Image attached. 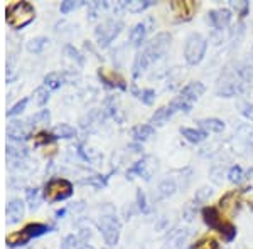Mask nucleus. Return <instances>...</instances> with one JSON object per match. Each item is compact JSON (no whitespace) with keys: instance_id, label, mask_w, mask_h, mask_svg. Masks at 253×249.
I'll return each instance as SVG.
<instances>
[{"instance_id":"nucleus-31","label":"nucleus","mask_w":253,"mask_h":249,"mask_svg":"<svg viewBox=\"0 0 253 249\" xmlns=\"http://www.w3.org/2000/svg\"><path fill=\"white\" fill-rule=\"evenodd\" d=\"M211 175H213V180L216 183H221L223 182V167H219V169H214L213 172H211Z\"/></svg>"},{"instance_id":"nucleus-8","label":"nucleus","mask_w":253,"mask_h":249,"mask_svg":"<svg viewBox=\"0 0 253 249\" xmlns=\"http://www.w3.org/2000/svg\"><path fill=\"white\" fill-rule=\"evenodd\" d=\"M208 22H210L216 31H224L231 22V12L228 9L211 10L210 14H208Z\"/></svg>"},{"instance_id":"nucleus-23","label":"nucleus","mask_w":253,"mask_h":249,"mask_svg":"<svg viewBox=\"0 0 253 249\" xmlns=\"http://www.w3.org/2000/svg\"><path fill=\"white\" fill-rule=\"evenodd\" d=\"M150 5H154L152 0H145V2H130V3H126V9L130 12H142V10L149 9Z\"/></svg>"},{"instance_id":"nucleus-10","label":"nucleus","mask_w":253,"mask_h":249,"mask_svg":"<svg viewBox=\"0 0 253 249\" xmlns=\"http://www.w3.org/2000/svg\"><path fill=\"white\" fill-rule=\"evenodd\" d=\"M122 29V24L120 22H108L105 24L103 27H100V31H98V39H100L101 44H108L110 40H112L115 36L120 32Z\"/></svg>"},{"instance_id":"nucleus-16","label":"nucleus","mask_w":253,"mask_h":249,"mask_svg":"<svg viewBox=\"0 0 253 249\" xmlns=\"http://www.w3.org/2000/svg\"><path fill=\"white\" fill-rule=\"evenodd\" d=\"M172 10L179 17L189 19L194 12V3L193 2H172Z\"/></svg>"},{"instance_id":"nucleus-20","label":"nucleus","mask_w":253,"mask_h":249,"mask_svg":"<svg viewBox=\"0 0 253 249\" xmlns=\"http://www.w3.org/2000/svg\"><path fill=\"white\" fill-rule=\"evenodd\" d=\"M203 215H205V220H206L208 224H210L211 227H219V229L223 227L221 219H219V214L214 209H205Z\"/></svg>"},{"instance_id":"nucleus-19","label":"nucleus","mask_w":253,"mask_h":249,"mask_svg":"<svg viewBox=\"0 0 253 249\" xmlns=\"http://www.w3.org/2000/svg\"><path fill=\"white\" fill-rule=\"evenodd\" d=\"M154 135V128L150 125H140L137 128H133V137L138 142H144L147 138H150Z\"/></svg>"},{"instance_id":"nucleus-12","label":"nucleus","mask_w":253,"mask_h":249,"mask_svg":"<svg viewBox=\"0 0 253 249\" xmlns=\"http://www.w3.org/2000/svg\"><path fill=\"white\" fill-rule=\"evenodd\" d=\"M152 22V20H147V22H138L135 27H133L132 31H130V40H132L135 46H138V44L144 42L147 32H149V24Z\"/></svg>"},{"instance_id":"nucleus-11","label":"nucleus","mask_w":253,"mask_h":249,"mask_svg":"<svg viewBox=\"0 0 253 249\" xmlns=\"http://www.w3.org/2000/svg\"><path fill=\"white\" fill-rule=\"evenodd\" d=\"M236 140L242 143L245 148H253V126L252 125H240L236 128Z\"/></svg>"},{"instance_id":"nucleus-30","label":"nucleus","mask_w":253,"mask_h":249,"mask_svg":"<svg viewBox=\"0 0 253 249\" xmlns=\"http://www.w3.org/2000/svg\"><path fill=\"white\" fill-rule=\"evenodd\" d=\"M242 113L248 118V120L253 121V105H250V103L242 105Z\"/></svg>"},{"instance_id":"nucleus-6","label":"nucleus","mask_w":253,"mask_h":249,"mask_svg":"<svg viewBox=\"0 0 253 249\" xmlns=\"http://www.w3.org/2000/svg\"><path fill=\"white\" fill-rule=\"evenodd\" d=\"M206 39L201 34H191L184 44V58L187 64L196 66V64L201 63L206 54Z\"/></svg>"},{"instance_id":"nucleus-7","label":"nucleus","mask_w":253,"mask_h":249,"mask_svg":"<svg viewBox=\"0 0 253 249\" xmlns=\"http://www.w3.org/2000/svg\"><path fill=\"white\" fill-rule=\"evenodd\" d=\"M73 192L71 182H68L66 178H54L44 187V197L47 201H63L68 199Z\"/></svg>"},{"instance_id":"nucleus-18","label":"nucleus","mask_w":253,"mask_h":249,"mask_svg":"<svg viewBox=\"0 0 253 249\" xmlns=\"http://www.w3.org/2000/svg\"><path fill=\"white\" fill-rule=\"evenodd\" d=\"M181 133L184 135V137L191 142V143H201V142L206 138L205 132H201V130H194V128H182Z\"/></svg>"},{"instance_id":"nucleus-29","label":"nucleus","mask_w":253,"mask_h":249,"mask_svg":"<svg viewBox=\"0 0 253 249\" xmlns=\"http://www.w3.org/2000/svg\"><path fill=\"white\" fill-rule=\"evenodd\" d=\"M231 7H233L236 12H240L242 15H245L248 10V2H231Z\"/></svg>"},{"instance_id":"nucleus-5","label":"nucleus","mask_w":253,"mask_h":249,"mask_svg":"<svg viewBox=\"0 0 253 249\" xmlns=\"http://www.w3.org/2000/svg\"><path fill=\"white\" fill-rule=\"evenodd\" d=\"M203 93H205V86H203L201 83H191L182 89L181 95L177 98H174L170 106H172L175 111H177V109H181V111H191L193 105L199 100V96H201Z\"/></svg>"},{"instance_id":"nucleus-9","label":"nucleus","mask_w":253,"mask_h":249,"mask_svg":"<svg viewBox=\"0 0 253 249\" xmlns=\"http://www.w3.org/2000/svg\"><path fill=\"white\" fill-rule=\"evenodd\" d=\"M118 222L115 217H103L101 220V231L105 234V239L108 241L110 244H115L118 239Z\"/></svg>"},{"instance_id":"nucleus-17","label":"nucleus","mask_w":253,"mask_h":249,"mask_svg":"<svg viewBox=\"0 0 253 249\" xmlns=\"http://www.w3.org/2000/svg\"><path fill=\"white\" fill-rule=\"evenodd\" d=\"M100 77H101V79H103L107 84H110V86L125 88L124 79H122V77L118 76L117 72H113V71H108V69H101V71H100Z\"/></svg>"},{"instance_id":"nucleus-32","label":"nucleus","mask_w":253,"mask_h":249,"mask_svg":"<svg viewBox=\"0 0 253 249\" xmlns=\"http://www.w3.org/2000/svg\"><path fill=\"white\" fill-rule=\"evenodd\" d=\"M137 199H138V207H140L142 211H147V206H145V195L142 194V192H138V194H137Z\"/></svg>"},{"instance_id":"nucleus-27","label":"nucleus","mask_w":253,"mask_h":249,"mask_svg":"<svg viewBox=\"0 0 253 249\" xmlns=\"http://www.w3.org/2000/svg\"><path fill=\"white\" fill-rule=\"evenodd\" d=\"M56 135L64 137V138H69V137H73V135H75V130H73L71 126H68V125H61V126L56 128Z\"/></svg>"},{"instance_id":"nucleus-25","label":"nucleus","mask_w":253,"mask_h":249,"mask_svg":"<svg viewBox=\"0 0 253 249\" xmlns=\"http://www.w3.org/2000/svg\"><path fill=\"white\" fill-rule=\"evenodd\" d=\"M228 178H230L233 183H238V182H242L243 180V170L240 169V167H231L230 169V172H228Z\"/></svg>"},{"instance_id":"nucleus-4","label":"nucleus","mask_w":253,"mask_h":249,"mask_svg":"<svg viewBox=\"0 0 253 249\" xmlns=\"http://www.w3.org/2000/svg\"><path fill=\"white\" fill-rule=\"evenodd\" d=\"M47 231H49V227L46 224L29 222V224H26L22 229L10 232V234L5 238V241L9 246H22V244H26L27 241H31L32 238H38V236L44 234V232H47Z\"/></svg>"},{"instance_id":"nucleus-33","label":"nucleus","mask_w":253,"mask_h":249,"mask_svg":"<svg viewBox=\"0 0 253 249\" xmlns=\"http://www.w3.org/2000/svg\"><path fill=\"white\" fill-rule=\"evenodd\" d=\"M75 7H76L75 2H64L63 5H61V10H63V12H69L71 9H75Z\"/></svg>"},{"instance_id":"nucleus-2","label":"nucleus","mask_w":253,"mask_h":249,"mask_svg":"<svg viewBox=\"0 0 253 249\" xmlns=\"http://www.w3.org/2000/svg\"><path fill=\"white\" fill-rule=\"evenodd\" d=\"M245 86V79L242 77L238 71V66L233 64V66H226L223 69L221 76H219L218 79V88H216V91H218L219 96H235L238 95L240 91L243 89Z\"/></svg>"},{"instance_id":"nucleus-24","label":"nucleus","mask_w":253,"mask_h":249,"mask_svg":"<svg viewBox=\"0 0 253 249\" xmlns=\"http://www.w3.org/2000/svg\"><path fill=\"white\" fill-rule=\"evenodd\" d=\"M193 249H218V244L213 238H206V239H201L199 243L194 244Z\"/></svg>"},{"instance_id":"nucleus-14","label":"nucleus","mask_w":253,"mask_h":249,"mask_svg":"<svg viewBox=\"0 0 253 249\" xmlns=\"http://www.w3.org/2000/svg\"><path fill=\"white\" fill-rule=\"evenodd\" d=\"M177 190V185H175L174 178H166L159 183V189H157V197L159 199H167L170 195H174V192Z\"/></svg>"},{"instance_id":"nucleus-3","label":"nucleus","mask_w":253,"mask_h":249,"mask_svg":"<svg viewBox=\"0 0 253 249\" xmlns=\"http://www.w3.org/2000/svg\"><path fill=\"white\" fill-rule=\"evenodd\" d=\"M7 14V24L14 29L27 26L32 19L36 17V10L29 2H12L5 9Z\"/></svg>"},{"instance_id":"nucleus-1","label":"nucleus","mask_w":253,"mask_h":249,"mask_svg":"<svg viewBox=\"0 0 253 249\" xmlns=\"http://www.w3.org/2000/svg\"><path fill=\"white\" fill-rule=\"evenodd\" d=\"M169 42H170V36L169 34H166V32L157 34L156 37H154L144 49H142L140 54L137 56L135 66H133V74L138 76L142 71H145L150 64L161 59L162 56L166 54L167 47H169Z\"/></svg>"},{"instance_id":"nucleus-28","label":"nucleus","mask_w":253,"mask_h":249,"mask_svg":"<svg viewBox=\"0 0 253 249\" xmlns=\"http://www.w3.org/2000/svg\"><path fill=\"white\" fill-rule=\"evenodd\" d=\"M51 140H52L51 135H47V133H44V132H41V133H38V135L34 137V142H36L38 145H39V143H49Z\"/></svg>"},{"instance_id":"nucleus-26","label":"nucleus","mask_w":253,"mask_h":249,"mask_svg":"<svg viewBox=\"0 0 253 249\" xmlns=\"http://www.w3.org/2000/svg\"><path fill=\"white\" fill-rule=\"evenodd\" d=\"M140 100L144 101L145 105H152L154 100H156V91H152V89H144V91L140 93Z\"/></svg>"},{"instance_id":"nucleus-21","label":"nucleus","mask_w":253,"mask_h":249,"mask_svg":"<svg viewBox=\"0 0 253 249\" xmlns=\"http://www.w3.org/2000/svg\"><path fill=\"white\" fill-rule=\"evenodd\" d=\"M149 162H150V158H144V160H142V162H138L137 165L133 167V170H132V172L140 174L142 177H144V178H147V180H149V178H150V174H152V172H150V170H149V165H152V163H149Z\"/></svg>"},{"instance_id":"nucleus-15","label":"nucleus","mask_w":253,"mask_h":249,"mask_svg":"<svg viewBox=\"0 0 253 249\" xmlns=\"http://www.w3.org/2000/svg\"><path fill=\"white\" fill-rule=\"evenodd\" d=\"M175 113V109L172 106H162V108H159L156 113L152 115V123L154 125H164L167 120H169L170 116H172Z\"/></svg>"},{"instance_id":"nucleus-22","label":"nucleus","mask_w":253,"mask_h":249,"mask_svg":"<svg viewBox=\"0 0 253 249\" xmlns=\"http://www.w3.org/2000/svg\"><path fill=\"white\" fill-rule=\"evenodd\" d=\"M211 194H213V190H211L210 187H203V189L196 190V195H194V206H198V204L206 202L208 199L211 197Z\"/></svg>"},{"instance_id":"nucleus-13","label":"nucleus","mask_w":253,"mask_h":249,"mask_svg":"<svg viewBox=\"0 0 253 249\" xmlns=\"http://www.w3.org/2000/svg\"><path fill=\"white\" fill-rule=\"evenodd\" d=\"M199 126L205 130V133H219L223 132L224 123L218 118H205V120L199 121Z\"/></svg>"}]
</instances>
